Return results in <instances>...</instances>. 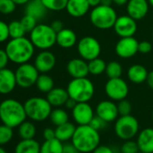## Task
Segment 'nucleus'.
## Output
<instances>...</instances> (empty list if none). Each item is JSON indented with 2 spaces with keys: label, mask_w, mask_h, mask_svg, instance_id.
Instances as JSON below:
<instances>
[{
  "label": "nucleus",
  "mask_w": 153,
  "mask_h": 153,
  "mask_svg": "<svg viewBox=\"0 0 153 153\" xmlns=\"http://www.w3.org/2000/svg\"><path fill=\"white\" fill-rule=\"evenodd\" d=\"M140 152L137 141L131 140H125L121 146V153H138Z\"/></svg>",
  "instance_id": "obj_38"
},
{
  "label": "nucleus",
  "mask_w": 153,
  "mask_h": 153,
  "mask_svg": "<svg viewBox=\"0 0 153 153\" xmlns=\"http://www.w3.org/2000/svg\"><path fill=\"white\" fill-rule=\"evenodd\" d=\"M128 1H129V0H113L114 4H115L117 6H120V7L124 6V5H127Z\"/></svg>",
  "instance_id": "obj_52"
},
{
  "label": "nucleus",
  "mask_w": 153,
  "mask_h": 153,
  "mask_svg": "<svg viewBox=\"0 0 153 153\" xmlns=\"http://www.w3.org/2000/svg\"><path fill=\"white\" fill-rule=\"evenodd\" d=\"M26 117L25 105L19 101L8 98L0 103V120L4 124L14 129L24 123Z\"/></svg>",
  "instance_id": "obj_2"
},
{
  "label": "nucleus",
  "mask_w": 153,
  "mask_h": 153,
  "mask_svg": "<svg viewBox=\"0 0 153 153\" xmlns=\"http://www.w3.org/2000/svg\"><path fill=\"white\" fill-rule=\"evenodd\" d=\"M47 100L54 107H60L65 105L67 100L69 98L67 89L62 88H53L49 93H47Z\"/></svg>",
  "instance_id": "obj_23"
},
{
  "label": "nucleus",
  "mask_w": 153,
  "mask_h": 153,
  "mask_svg": "<svg viewBox=\"0 0 153 153\" xmlns=\"http://www.w3.org/2000/svg\"><path fill=\"white\" fill-rule=\"evenodd\" d=\"M8 27H9V34L11 39L24 37L25 34L26 33L21 21H16V20L12 21L8 25Z\"/></svg>",
  "instance_id": "obj_34"
},
{
  "label": "nucleus",
  "mask_w": 153,
  "mask_h": 153,
  "mask_svg": "<svg viewBox=\"0 0 153 153\" xmlns=\"http://www.w3.org/2000/svg\"><path fill=\"white\" fill-rule=\"evenodd\" d=\"M18 127V133L22 140H30L34 138L36 134V127L32 122L25 121Z\"/></svg>",
  "instance_id": "obj_30"
},
{
  "label": "nucleus",
  "mask_w": 153,
  "mask_h": 153,
  "mask_svg": "<svg viewBox=\"0 0 153 153\" xmlns=\"http://www.w3.org/2000/svg\"><path fill=\"white\" fill-rule=\"evenodd\" d=\"M63 146L61 140L57 138L51 140H45V141L41 145L40 153H62Z\"/></svg>",
  "instance_id": "obj_28"
},
{
  "label": "nucleus",
  "mask_w": 153,
  "mask_h": 153,
  "mask_svg": "<svg viewBox=\"0 0 153 153\" xmlns=\"http://www.w3.org/2000/svg\"><path fill=\"white\" fill-rule=\"evenodd\" d=\"M21 23H22L26 33H31L34 29V27L37 25V20L34 17H33L29 15H26V14L21 19Z\"/></svg>",
  "instance_id": "obj_39"
},
{
  "label": "nucleus",
  "mask_w": 153,
  "mask_h": 153,
  "mask_svg": "<svg viewBox=\"0 0 153 153\" xmlns=\"http://www.w3.org/2000/svg\"><path fill=\"white\" fill-rule=\"evenodd\" d=\"M35 85L39 91L42 93H49L54 88V81L51 76L42 73L39 75Z\"/></svg>",
  "instance_id": "obj_29"
},
{
  "label": "nucleus",
  "mask_w": 153,
  "mask_h": 153,
  "mask_svg": "<svg viewBox=\"0 0 153 153\" xmlns=\"http://www.w3.org/2000/svg\"><path fill=\"white\" fill-rule=\"evenodd\" d=\"M149 7V4L148 0H129L126 5V11L128 16L137 21L147 16Z\"/></svg>",
  "instance_id": "obj_17"
},
{
  "label": "nucleus",
  "mask_w": 153,
  "mask_h": 153,
  "mask_svg": "<svg viewBox=\"0 0 153 153\" xmlns=\"http://www.w3.org/2000/svg\"><path fill=\"white\" fill-rule=\"evenodd\" d=\"M90 7H97L101 5V0H88Z\"/></svg>",
  "instance_id": "obj_51"
},
{
  "label": "nucleus",
  "mask_w": 153,
  "mask_h": 153,
  "mask_svg": "<svg viewBox=\"0 0 153 153\" xmlns=\"http://www.w3.org/2000/svg\"><path fill=\"white\" fill-rule=\"evenodd\" d=\"M0 153H7V152L5 149H3L1 146H0Z\"/></svg>",
  "instance_id": "obj_55"
},
{
  "label": "nucleus",
  "mask_w": 153,
  "mask_h": 153,
  "mask_svg": "<svg viewBox=\"0 0 153 153\" xmlns=\"http://www.w3.org/2000/svg\"><path fill=\"white\" fill-rule=\"evenodd\" d=\"M92 153H114V150L106 145H98Z\"/></svg>",
  "instance_id": "obj_45"
},
{
  "label": "nucleus",
  "mask_w": 153,
  "mask_h": 153,
  "mask_svg": "<svg viewBox=\"0 0 153 153\" xmlns=\"http://www.w3.org/2000/svg\"><path fill=\"white\" fill-rule=\"evenodd\" d=\"M55 65L56 57L48 50L41 51L34 59V66L40 73H47L52 70Z\"/></svg>",
  "instance_id": "obj_18"
},
{
  "label": "nucleus",
  "mask_w": 153,
  "mask_h": 153,
  "mask_svg": "<svg viewBox=\"0 0 153 153\" xmlns=\"http://www.w3.org/2000/svg\"><path fill=\"white\" fill-rule=\"evenodd\" d=\"M105 74L109 79L121 78V76L123 74V67L121 63L115 60L107 63L105 68Z\"/></svg>",
  "instance_id": "obj_33"
},
{
  "label": "nucleus",
  "mask_w": 153,
  "mask_h": 153,
  "mask_svg": "<svg viewBox=\"0 0 153 153\" xmlns=\"http://www.w3.org/2000/svg\"><path fill=\"white\" fill-rule=\"evenodd\" d=\"M9 61V58L6 50L0 49V69L7 68V65Z\"/></svg>",
  "instance_id": "obj_44"
},
{
  "label": "nucleus",
  "mask_w": 153,
  "mask_h": 153,
  "mask_svg": "<svg viewBox=\"0 0 153 153\" xmlns=\"http://www.w3.org/2000/svg\"><path fill=\"white\" fill-rule=\"evenodd\" d=\"M138 153H144V152H141V151H140V152H138Z\"/></svg>",
  "instance_id": "obj_58"
},
{
  "label": "nucleus",
  "mask_w": 153,
  "mask_h": 153,
  "mask_svg": "<svg viewBox=\"0 0 153 153\" xmlns=\"http://www.w3.org/2000/svg\"><path fill=\"white\" fill-rule=\"evenodd\" d=\"M15 73L17 86L22 88H29L36 84L40 72L34 64L33 65L27 62L19 65Z\"/></svg>",
  "instance_id": "obj_9"
},
{
  "label": "nucleus",
  "mask_w": 153,
  "mask_h": 153,
  "mask_svg": "<svg viewBox=\"0 0 153 153\" xmlns=\"http://www.w3.org/2000/svg\"><path fill=\"white\" fill-rule=\"evenodd\" d=\"M16 5H26L30 0H13Z\"/></svg>",
  "instance_id": "obj_53"
},
{
  "label": "nucleus",
  "mask_w": 153,
  "mask_h": 153,
  "mask_svg": "<svg viewBox=\"0 0 153 153\" xmlns=\"http://www.w3.org/2000/svg\"><path fill=\"white\" fill-rule=\"evenodd\" d=\"M151 115H152V120H153V111H152V114Z\"/></svg>",
  "instance_id": "obj_57"
},
{
  "label": "nucleus",
  "mask_w": 153,
  "mask_h": 153,
  "mask_svg": "<svg viewBox=\"0 0 153 153\" xmlns=\"http://www.w3.org/2000/svg\"><path fill=\"white\" fill-rule=\"evenodd\" d=\"M117 17L118 16L116 11L112 7V6L104 5L94 7L89 16L91 24L96 28L100 30H107L113 28Z\"/></svg>",
  "instance_id": "obj_6"
},
{
  "label": "nucleus",
  "mask_w": 153,
  "mask_h": 153,
  "mask_svg": "<svg viewBox=\"0 0 153 153\" xmlns=\"http://www.w3.org/2000/svg\"><path fill=\"white\" fill-rule=\"evenodd\" d=\"M113 28L119 37L123 38L133 36L137 32L138 26L135 19L128 15H125L117 17Z\"/></svg>",
  "instance_id": "obj_12"
},
{
  "label": "nucleus",
  "mask_w": 153,
  "mask_h": 153,
  "mask_svg": "<svg viewBox=\"0 0 153 153\" xmlns=\"http://www.w3.org/2000/svg\"><path fill=\"white\" fill-rule=\"evenodd\" d=\"M43 5L50 11H62L66 9L68 0H42Z\"/></svg>",
  "instance_id": "obj_35"
},
{
  "label": "nucleus",
  "mask_w": 153,
  "mask_h": 153,
  "mask_svg": "<svg viewBox=\"0 0 153 153\" xmlns=\"http://www.w3.org/2000/svg\"><path fill=\"white\" fill-rule=\"evenodd\" d=\"M43 138L45 140H51L56 138L55 136V130L51 129V128H46L43 131Z\"/></svg>",
  "instance_id": "obj_48"
},
{
  "label": "nucleus",
  "mask_w": 153,
  "mask_h": 153,
  "mask_svg": "<svg viewBox=\"0 0 153 153\" xmlns=\"http://www.w3.org/2000/svg\"><path fill=\"white\" fill-rule=\"evenodd\" d=\"M62 153H81V152L71 143V144H64Z\"/></svg>",
  "instance_id": "obj_46"
},
{
  "label": "nucleus",
  "mask_w": 153,
  "mask_h": 153,
  "mask_svg": "<svg viewBox=\"0 0 153 153\" xmlns=\"http://www.w3.org/2000/svg\"><path fill=\"white\" fill-rule=\"evenodd\" d=\"M41 145L34 139L22 140L15 149V153H40Z\"/></svg>",
  "instance_id": "obj_26"
},
{
  "label": "nucleus",
  "mask_w": 153,
  "mask_h": 153,
  "mask_svg": "<svg viewBox=\"0 0 153 153\" xmlns=\"http://www.w3.org/2000/svg\"><path fill=\"white\" fill-rule=\"evenodd\" d=\"M47 12V8L42 0H30L26 4L25 14L34 17L37 21L42 19Z\"/></svg>",
  "instance_id": "obj_25"
},
{
  "label": "nucleus",
  "mask_w": 153,
  "mask_h": 153,
  "mask_svg": "<svg viewBox=\"0 0 153 153\" xmlns=\"http://www.w3.org/2000/svg\"><path fill=\"white\" fill-rule=\"evenodd\" d=\"M88 63L89 74L94 75V76H99V75L103 74L104 72H105L107 63H105V61L104 59H100L99 57L88 61Z\"/></svg>",
  "instance_id": "obj_32"
},
{
  "label": "nucleus",
  "mask_w": 153,
  "mask_h": 153,
  "mask_svg": "<svg viewBox=\"0 0 153 153\" xmlns=\"http://www.w3.org/2000/svg\"><path fill=\"white\" fill-rule=\"evenodd\" d=\"M76 105V102L74 100V99H72V98H68V100H67V102H66V104H65V106L68 108V109H70V110H72L74 107H75V105Z\"/></svg>",
  "instance_id": "obj_50"
},
{
  "label": "nucleus",
  "mask_w": 153,
  "mask_h": 153,
  "mask_svg": "<svg viewBox=\"0 0 153 153\" xmlns=\"http://www.w3.org/2000/svg\"><path fill=\"white\" fill-rule=\"evenodd\" d=\"M152 35H153V30H152Z\"/></svg>",
  "instance_id": "obj_59"
},
{
  "label": "nucleus",
  "mask_w": 153,
  "mask_h": 153,
  "mask_svg": "<svg viewBox=\"0 0 153 153\" xmlns=\"http://www.w3.org/2000/svg\"><path fill=\"white\" fill-rule=\"evenodd\" d=\"M67 71L72 79L87 78L89 74L88 63L82 58L72 59L67 64Z\"/></svg>",
  "instance_id": "obj_16"
},
{
  "label": "nucleus",
  "mask_w": 153,
  "mask_h": 153,
  "mask_svg": "<svg viewBox=\"0 0 153 153\" xmlns=\"http://www.w3.org/2000/svg\"><path fill=\"white\" fill-rule=\"evenodd\" d=\"M67 91L69 97L76 103L88 102L95 95V86L88 78L72 79L67 87Z\"/></svg>",
  "instance_id": "obj_4"
},
{
  "label": "nucleus",
  "mask_w": 153,
  "mask_h": 153,
  "mask_svg": "<svg viewBox=\"0 0 153 153\" xmlns=\"http://www.w3.org/2000/svg\"><path fill=\"white\" fill-rule=\"evenodd\" d=\"M50 25L51 26V28H52L56 33H59V32H60L62 29H64L63 23H62L60 20H54Z\"/></svg>",
  "instance_id": "obj_47"
},
{
  "label": "nucleus",
  "mask_w": 153,
  "mask_h": 153,
  "mask_svg": "<svg viewBox=\"0 0 153 153\" xmlns=\"http://www.w3.org/2000/svg\"><path fill=\"white\" fill-rule=\"evenodd\" d=\"M107 123H106L105 121H104L103 119H101L100 117H98L97 115H96V116H94V118L90 122L89 125L92 126L94 129H96L97 131H100L102 129H105V127L106 126Z\"/></svg>",
  "instance_id": "obj_42"
},
{
  "label": "nucleus",
  "mask_w": 153,
  "mask_h": 153,
  "mask_svg": "<svg viewBox=\"0 0 153 153\" xmlns=\"http://www.w3.org/2000/svg\"><path fill=\"white\" fill-rule=\"evenodd\" d=\"M152 50V44L148 41H142L139 42L138 46V52L141 54H147L149 53Z\"/></svg>",
  "instance_id": "obj_43"
},
{
  "label": "nucleus",
  "mask_w": 153,
  "mask_h": 153,
  "mask_svg": "<svg viewBox=\"0 0 153 153\" xmlns=\"http://www.w3.org/2000/svg\"><path fill=\"white\" fill-rule=\"evenodd\" d=\"M148 1H149V4L153 7V0H148Z\"/></svg>",
  "instance_id": "obj_56"
},
{
  "label": "nucleus",
  "mask_w": 153,
  "mask_h": 153,
  "mask_svg": "<svg viewBox=\"0 0 153 153\" xmlns=\"http://www.w3.org/2000/svg\"><path fill=\"white\" fill-rule=\"evenodd\" d=\"M30 40L35 48L42 51L49 50L56 44L57 33L51 25L39 24L30 33Z\"/></svg>",
  "instance_id": "obj_5"
},
{
  "label": "nucleus",
  "mask_w": 153,
  "mask_h": 153,
  "mask_svg": "<svg viewBox=\"0 0 153 153\" xmlns=\"http://www.w3.org/2000/svg\"><path fill=\"white\" fill-rule=\"evenodd\" d=\"M117 108H118L119 115H128V114H131V105L126 99H123V100L119 101V103L117 105Z\"/></svg>",
  "instance_id": "obj_40"
},
{
  "label": "nucleus",
  "mask_w": 153,
  "mask_h": 153,
  "mask_svg": "<svg viewBox=\"0 0 153 153\" xmlns=\"http://www.w3.org/2000/svg\"><path fill=\"white\" fill-rule=\"evenodd\" d=\"M112 4H114L113 0H101V5H104V6H112Z\"/></svg>",
  "instance_id": "obj_54"
},
{
  "label": "nucleus",
  "mask_w": 153,
  "mask_h": 153,
  "mask_svg": "<svg viewBox=\"0 0 153 153\" xmlns=\"http://www.w3.org/2000/svg\"><path fill=\"white\" fill-rule=\"evenodd\" d=\"M76 50L80 58L87 61L98 58L101 53V44L93 36H84L76 43Z\"/></svg>",
  "instance_id": "obj_10"
},
{
  "label": "nucleus",
  "mask_w": 153,
  "mask_h": 153,
  "mask_svg": "<svg viewBox=\"0 0 153 153\" xmlns=\"http://www.w3.org/2000/svg\"><path fill=\"white\" fill-rule=\"evenodd\" d=\"M16 73L7 68L0 69V94L7 95L16 88Z\"/></svg>",
  "instance_id": "obj_19"
},
{
  "label": "nucleus",
  "mask_w": 153,
  "mask_h": 153,
  "mask_svg": "<svg viewBox=\"0 0 153 153\" xmlns=\"http://www.w3.org/2000/svg\"><path fill=\"white\" fill-rule=\"evenodd\" d=\"M34 45L30 39L26 37H20L11 39L7 46L6 51L9 58V60L21 65L27 63L34 54Z\"/></svg>",
  "instance_id": "obj_3"
},
{
  "label": "nucleus",
  "mask_w": 153,
  "mask_h": 153,
  "mask_svg": "<svg viewBox=\"0 0 153 153\" xmlns=\"http://www.w3.org/2000/svg\"><path fill=\"white\" fill-rule=\"evenodd\" d=\"M56 43L63 49H70L78 43V38L75 32L68 28H64L57 33Z\"/></svg>",
  "instance_id": "obj_22"
},
{
  "label": "nucleus",
  "mask_w": 153,
  "mask_h": 153,
  "mask_svg": "<svg viewBox=\"0 0 153 153\" xmlns=\"http://www.w3.org/2000/svg\"><path fill=\"white\" fill-rule=\"evenodd\" d=\"M10 37L8 25L3 21H0V43L5 42Z\"/></svg>",
  "instance_id": "obj_41"
},
{
  "label": "nucleus",
  "mask_w": 153,
  "mask_h": 153,
  "mask_svg": "<svg viewBox=\"0 0 153 153\" xmlns=\"http://www.w3.org/2000/svg\"><path fill=\"white\" fill-rule=\"evenodd\" d=\"M148 86L153 90V70L149 72L148 74V78H147V80H146Z\"/></svg>",
  "instance_id": "obj_49"
},
{
  "label": "nucleus",
  "mask_w": 153,
  "mask_h": 153,
  "mask_svg": "<svg viewBox=\"0 0 153 153\" xmlns=\"http://www.w3.org/2000/svg\"><path fill=\"white\" fill-rule=\"evenodd\" d=\"M90 6L88 0H68L66 10L68 14L75 18H79L88 14Z\"/></svg>",
  "instance_id": "obj_20"
},
{
  "label": "nucleus",
  "mask_w": 153,
  "mask_h": 153,
  "mask_svg": "<svg viewBox=\"0 0 153 153\" xmlns=\"http://www.w3.org/2000/svg\"><path fill=\"white\" fill-rule=\"evenodd\" d=\"M71 141L81 153L93 152L100 143L99 131L94 129L89 124L79 125L76 127Z\"/></svg>",
  "instance_id": "obj_1"
},
{
  "label": "nucleus",
  "mask_w": 153,
  "mask_h": 153,
  "mask_svg": "<svg viewBox=\"0 0 153 153\" xmlns=\"http://www.w3.org/2000/svg\"><path fill=\"white\" fill-rule=\"evenodd\" d=\"M96 114L106 123L114 122L119 115L117 105L113 100L101 101L97 105Z\"/></svg>",
  "instance_id": "obj_15"
},
{
  "label": "nucleus",
  "mask_w": 153,
  "mask_h": 153,
  "mask_svg": "<svg viewBox=\"0 0 153 153\" xmlns=\"http://www.w3.org/2000/svg\"><path fill=\"white\" fill-rule=\"evenodd\" d=\"M147 68L140 64H134L128 68L127 76L131 82L134 84H141L147 80L148 78Z\"/></svg>",
  "instance_id": "obj_24"
},
{
  "label": "nucleus",
  "mask_w": 153,
  "mask_h": 153,
  "mask_svg": "<svg viewBox=\"0 0 153 153\" xmlns=\"http://www.w3.org/2000/svg\"><path fill=\"white\" fill-rule=\"evenodd\" d=\"M16 7V4L13 0H0V13L3 15L12 14Z\"/></svg>",
  "instance_id": "obj_37"
},
{
  "label": "nucleus",
  "mask_w": 153,
  "mask_h": 153,
  "mask_svg": "<svg viewBox=\"0 0 153 153\" xmlns=\"http://www.w3.org/2000/svg\"><path fill=\"white\" fill-rule=\"evenodd\" d=\"M13 136H14L13 128L4 123L0 125V146L7 144L12 140Z\"/></svg>",
  "instance_id": "obj_36"
},
{
  "label": "nucleus",
  "mask_w": 153,
  "mask_h": 153,
  "mask_svg": "<svg viewBox=\"0 0 153 153\" xmlns=\"http://www.w3.org/2000/svg\"><path fill=\"white\" fill-rule=\"evenodd\" d=\"M105 92L107 97L113 101H121L125 99L129 94V87L122 78L109 79L105 86Z\"/></svg>",
  "instance_id": "obj_11"
},
{
  "label": "nucleus",
  "mask_w": 153,
  "mask_h": 153,
  "mask_svg": "<svg viewBox=\"0 0 153 153\" xmlns=\"http://www.w3.org/2000/svg\"><path fill=\"white\" fill-rule=\"evenodd\" d=\"M139 122L131 115H121L115 120L114 132L118 138L123 140H131L139 132Z\"/></svg>",
  "instance_id": "obj_8"
},
{
  "label": "nucleus",
  "mask_w": 153,
  "mask_h": 153,
  "mask_svg": "<svg viewBox=\"0 0 153 153\" xmlns=\"http://www.w3.org/2000/svg\"><path fill=\"white\" fill-rule=\"evenodd\" d=\"M75 130H76V126L72 123L67 122L61 125L56 126L55 136L58 140H61L62 142L67 141L72 139Z\"/></svg>",
  "instance_id": "obj_27"
},
{
  "label": "nucleus",
  "mask_w": 153,
  "mask_h": 153,
  "mask_svg": "<svg viewBox=\"0 0 153 153\" xmlns=\"http://www.w3.org/2000/svg\"><path fill=\"white\" fill-rule=\"evenodd\" d=\"M26 115L33 121L42 122L50 117L52 111L51 105L47 98L33 97L25 101L24 104Z\"/></svg>",
  "instance_id": "obj_7"
},
{
  "label": "nucleus",
  "mask_w": 153,
  "mask_h": 153,
  "mask_svg": "<svg viewBox=\"0 0 153 153\" xmlns=\"http://www.w3.org/2000/svg\"><path fill=\"white\" fill-rule=\"evenodd\" d=\"M50 120L52 123V124H54L55 126H59L67 122H68V113L59 107H57L55 109H53L50 114Z\"/></svg>",
  "instance_id": "obj_31"
},
{
  "label": "nucleus",
  "mask_w": 153,
  "mask_h": 153,
  "mask_svg": "<svg viewBox=\"0 0 153 153\" xmlns=\"http://www.w3.org/2000/svg\"><path fill=\"white\" fill-rule=\"evenodd\" d=\"M139 42L133 37L121 38L115 44V53L118 57L123 59H129L133 57L138 52Z\"/></svg>",
  "instance_id": "obj_13"
},
{
  "label": "nucleus",
  "mask_w": 153,
  "mask_h": 153,
  "mask_svg": "<svg viewBox=\"0 0 153 153\" xmlns=\"http://www.w3.org/2000/svg\"><path fill=\"white\" fill-rule=\"evenodd\" d=\"M72 116L79 125H88L94 118L95 113L88 102H81L76 103L72 109Z\"/></svg>",
  "instance_id": "obj_14"
},
{
  "label": "nucleus",
  "mask_w": 153,
  "mask_h": 153,
  "mask_svg": "<svg viewBox=\"0 0 153 153\" xmlns=\"http://www.w3.org/2000/svg\"><path fill=\"white\" fill-rule=\"evenodd\" d=\"M137 144L140 151L153 153V128H145L138 133Z\"/></svg>",
  "instance_id": "obj_21"
}]
</instances>
